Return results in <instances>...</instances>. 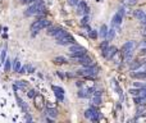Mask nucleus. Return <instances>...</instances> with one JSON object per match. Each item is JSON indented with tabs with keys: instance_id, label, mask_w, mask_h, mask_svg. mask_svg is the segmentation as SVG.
<instances>
[{
	"instance_id": "obj_1",
	"label": "nucleus",
	"mask_w": 146,
	"mask_h": 123,
	"mask_svg": "<svg viewBox=\"0 0 146 123\" xmlns=\"http://www.w3.org/2000/svg\"><path fill=\"white\" fill-rule=\"evenodd\" d=\"M44 12H45V5L42 4L41 0H38V1L32 3V4L27 8V10L24 12V14L27 15V17H30V15H38Z\"/></svg>"
},
{
	"instance_id": "obj_2",
	"label": "nucleus",
	"mask_w": 146,
	"mask_h": 123,
	"mask_svg": "<svg viewBox=\"0 0 146 123\" xmlns=\"http://www.w3.org/2000/svg\"><path fill=\"white\" fill-rule=\"evenodd\" d=\"M49 26H50V20L45 19V18H41V19H38V20H35V22L31 24V31H32L33 33H37L38 31L44 30V28H48Z\"/></svg>"
},
{
	"instance_id": "obj_3",
	"label": "nucleus",
	"mask_w": 146,
	"mask_h": 123,
	"mask_svg": "<svg viewBox=\"0 0 146 123\" xmlns=\"http://www.w3.org/2000/svg\"><path fill=\"white\" fill-rule=\"evenodd\" d=\"M87 53V50L83 48V46H79V45H73L69 48V55L71 56H81V55H85Z\"/></svg>"
},
{
	"instance_id": "obj_4",
	"label": "nucleus",
	"mask_w": 146,
	"mask_h": 123,
	"mask_svg": "<svg viewBox=\"0 0 146 123\" xmlns=\"http://www.w3.org/2000/svg\"><path fill=\"white\" fill-rule=\"evenodd\" d=\"M96 73H97L96 68H95L94 65H91V67H83V68L78 69L76 74L77 76H83V77H91Z\"/></svg>"
},
{
	"instance_id": "obj_5",
	"label": "nucleus",
	"mask_w": 146,
	"mask_h": 123,
	"mask_svg": "<svg viewBox=\"0 0 146 123\" xmlns=\"http://www.w3.org/2000/svg\"><path fill=\"white\" fill-rule=\"evenodd\" d=\"M135 48H136V42L135 41H127V42L123 45V48H122V54H123V56L124 55H129V54H132V51L135 50Z\"/></svg>"
},
{
	"instance_id": "obj_6",
	"label": "nucleus",
	"mask_w": 146,
	"mask_h": 123,
	"mask_svg": "<svg viewBox=\"0 0 146 123\" xmlns=\"http://www.w3.org/2000/svg\"><path fill=\"white\" fill-rule=\"evenodd\" d=\"M56 42H58L59 45H73L76 41H74V38H73V36H72V35L65 33V35H64L61 38L56 40Z\"/></svg>"
},
{
	"instance_id": "obj_7",
	"label": "nucleus",
	"mask_w": 146,
	"mask_h": 123,
	"mask_svg": "<svg viewBox=\"0 0 146 123\" xmlns=\"http://www.w3.org/2000/svg\"><path fill=\"white\" fill-rule=\"evenodd\" d=\"M33 102H35V106L37 108V109H42L44 106H45V99H44V96L42 95H40V94H36L35 95V97H33Z\"/></svg>"
},
{
	"instance_id": "obj_8",
	"label": "nucleus",
	"mask_w": 146,
	"mask_h": 123,
	"mask_svg": "<svg viewBox=\"0 0 146 123\" xmlns=\"http://www.w3.org/2000/svg\"><path fill=\"white\" fill-rule=\"evenodd\" d=\"M102 51V56H104L105 59H112L113 55H114L115 53H117V48L115 46H108L106 49H104Z\"/></svg>"
},
{
	"instance_id": "obj_9",
	"label": "nucleus",
	"mask_w": 146,
	"mask_h": 123,
	"mask_svg": "<svg viewBox=\"0 0 146 123\" xmlns=\"http://www.w3.org/2000/svg\"><path fill=\"white\" fill-rule=\"evenodd\" d=\"M77 13L78 14H87L89 13V8H87V4L85 1L78 3V5H77Z\"/></svg>"
},
{
	"instance_id": "obj_10",
	"label": "nucleus",
	"mask_w": 146,
	"mask_h": 123,
	"mask_svg": "<svg viewBox=\"0 0 146 123\" xmlns=\"http://www.w3.org/2000/svg\"><path fill=\"white\" fill-rule=\"evenodd\" d=\"M122 19H123V14L120 12H117L114 14V17H113V19H112L113 27H115V26H119L120 23H122Z\"/></svg>"
},
{
	"instance_id": "obj_11",
	"label": "nucleus",
	"mask_w": 146,
	"mask_h": 123,
	"mask_svg": "<svg viewBox=\"0 0 146 123\" xmlns=\"http://www.w3.org/2000/svg\"><path fill=\"white\" fill-rule=\"evenodd\" d=\"M51 89H53L54 94H55V96L58 97L59 100H64V90L61 89V87H58V86H51Z\"/></svg>"
},
{
	"instance_id": "obj_12",
	"label": "nucleus",
	"mask_w": 146,
	"mask_h": 123,
	"mask_svg": "<svg viewBox=\"0 0 146 123\" xmlns=\"http://www.w3.org/2000/svg\"><path fill=\"white\" fill-rule=\"evenodd\" d=\"M112 59H113V62H114L115 64H118V65H119V64L123 62V54H122V51H118L117 50V53L113 55Z\"/></svg>"
},
{
	"instance_id": "obj_13",
	"label": "nucleus",
	"mask_w": 146,
	"mask_h": 123,
	"mask_svg": "<svg viewBox=\"0 0 146 123\" xmlns=\"http://www.w3.org/2000/svg\"><path fill=\"white\" fill-rule=\"evenodd\" d=\"M131 77L135 79H146V72H132Z\"/></svg>"
},
{
	"instance_id": "obj_14",
	"label": "nucleus",
	"mask_w": 146,
	"mask_h": 123,
	"mask_svg": "<svg viewBox=\"0 0 146 123\" xmlns=\"http://www.w3.org/2000/svg\"><path fill=\"white\" fill-rule=\"evenodd\" d=\"M133 15H135V18L137 20H142L143 18L146 17V13L143 12V10H141V9H137V10H135V12H133Z\"/></svg>"
},
{
	"instance_id": "obj_15",
	"label": "nucleus",
	"mask_w": 146,
	"mask_h": 123,
	"mask_svg": "<svg viewBox=\"0 0 146 123\" xmlns=\"http://www.w3.org/2000/svg\"><path fill=\"white\" fill-rule=\"evenodd\" d=\"M136 113L137 115H145L146 114V104H138L136 105Z\"/></svg>"
},
{
	"instance_id": "obj_16",
	"label": "nucleus",
	"mask_w": 146,
	"mask_h": 123,
	"mask_svg": "<svg viewBox=\"0 0 146 123\" xmlns=\"http://www.w3.org/2000/svg\"><path fill=\"white\" fill-rule=\"evenodd\" d=\"M112 85H113V87H114V90L118 92V95H119V97L122 99L123 97V94H122V90H120V87H119V85H118V82L115 81V79H112Z\"/></svg>"
},
{
	"instance_id": "obj_17",
	"label": "nucleus",
	"mask_w": 146,
	"mask_h": 123,
	"mask_svg": "<svg viewBox=\"0 0 146 123\" xmlns=\"http://www.w3.org/2000/svg\"><path fill=\"white\" fill-rule=\"evenodd\" d=\"M108 31H109V28H108V26H106V24H102L101 27H100V33H99V35L101 36L102 38H106Z\"/></svg>"
},
{
	"instance_id": "obj_18",
	"label": "nucleus",
	"mask_w": 146,
	"mask_h": 123,
	"mask_svg": "<svg viewBox=\"0 0 146 123\" xmlns=\"http://www.w3.org/2000/svg\"><path fill=\"white\" fill-rule=\"evenodd\" d=\"M91 102H92V105H96V106L101 105V95H94Z\"/></svg>"
},
{
	"instance_id": "obj_19",
	"label": "nucleus",
	"mask_w": 146,
	"mask_h": 123,
	"mask_svg": "<svg viewBox=\"0 0 146 123\" xmlns=\"http://www.w3.org/2000/svg\"><path fill=\"white\" fill-rule=\"evenodd\" d=\"M48 115L51 118H56L58 117V110H56V108H48Z\"/></svg>"
},
{
	"instance_id": "obj_20",
	"label": "nucleus",
	"mask_w": 146,
	"mask_h": 123,
	"mask_svg": "<svg viewBox=\"0 0 146 123\" xmlns=\"http://www.w3.org/2000/svg\"><path fill=\"white\" fill-rule=\"evenodd\" d=\"M53 62L55 64H59V65H61V64H65L67 63V59L64 58V56H55V58L53 59Z\"/></svg>"
},
{
	"instance_id": "obj_21",
	"label": "nucleus",
	"mask_w": 146,
	"mask_h": 123,
	"mask_svg": "<svg viewBox=\"0 0 146 123\" xmlns=\"http://www.w3.org/2000/svg\"><path fill=\"white\" fill-rule=\"evenodd\" d=\"M15 86H17L19 90H24V89H27V82L26 81H15Z\"/></svg>"
},
{
	"instance_id": "obj_22",
	"label": "nucleus",
	"mask_w": 146,
	"mask_h": 123,
	"mask_svg": "<svg viewBox=\"0 0 146 123\" xmlns=\"http://www.w3.org/2000/svg\"><path fill=\"white\" fill-rule=\"evenodd\" d=\"M65 33H67V32L63 30V28H59V31L55 33V35H54V38H55V40H59V38H61L64 35H65Z\"/></svg>"
},
{
	"instance_id": "obj_23",
	"label": "nucleus",
	"mask_w": 146,
	"mask_h": 123,
	"mask_svg": "<svg viewBox=\"0 0 146 123\" xmlns=\"http://www.w3.org/2000/svg\"><path fill=\"white\" fill-rule=\"evenodd\" d=\"M19 69H20V62H19V59H15V60L13 62V71L19 72Z\"/></svg>"
},
{
	"instance_id": "obj_24",
	"label": "nucleus",
	"mask_w": 146,
	"mask_h": 123,
	"mask_svg": "<svg viewBox=\"0 0 146 123\" xmlns=\"http://www.w3.org/2000/svg\"><path fill=\"white\" fill-rule=\"evenodd\" d=\"M114 35H115V30H114V28H110V30L108 31L106 40H108V41H112V40H113V37H114Z\"/></svg>"
},
{
	"instance_id": "obj_25",
	"label": "nucleus",
	"mask_w": 146,
	"mask_h": 123,
	"mask_svg": "<svg viewBox=\"0 0 146 123\" xmlns=\"http://www.w3.org/2000/svg\"><path fill=\"white\" fill-rule=\"evenodd\" d=\"M59 28L60 27H50L49 26V30H48V35H50V36H54L56 32L59 31Z\"/></svg>"
},
{
	"instance_id": "obj_26",
	"label": "nucleus",
	"mask_w": 146,
	"mask_h": 123,
	"mask_svg": "<svg viewBox=\"0 0 146 123\" xmlns=\"http://www.w3.org/2000/svg\"><path fill=\"white\" fill-rule=\"evenodd\" d=\"M17 101H18V104H19V106L23 109V112H27L28 108H27V105L24 104V101H23L22 99H19V97H17Z\"/></svg>"
},
{
	"instance_id": "obj_27",
	"label": "nucleus",
	"mask_w": 146,
	"mask_h": 123,
	"mask_svg": "<svg viewBox=\"0 0 146 123\" xmlns=\"http://www.w3.org/2000/svg\"><path fill=\"white\" fill-rule=\"evenodd\" d=\"M89 89H86V90H79L78 91V96L79 97H87L89 96Z\"/></svg>"
},
{
	"instance_id": "obj_28",
	"label": "nucleus",
	"mask_w": 146,
	"mask_h": 123,
	"mask_svg": "<svg viewBox=\"0 0 146 123\" xmlns=\"http://www.w3.org/2000/svg\"><path fill=\"white\" fill-rule=\"evenodd\" d=\"M141 64H142V63H141V62H135V63H133L132 65H131V71H132V72L137 71V69L140 68V65H141Z\"/></svg>"
},
{
	"instance_id": "obj_29",
	"label": "nucleus",
	"mask_w": 146,
	"mask_h": 123,
	"mask_svg": "<svg viewBox=\"0 0 146 123\" xmlns=\"http://www.w3.org/2000/svg\"><path fill=\"white\" fill-rule=\"evenodd\" d=\"M4 63H5V65H4V69H5V71H9V69L10 68H12V62H10V59H5V62H4Z\"/></svg>"
},
{
	"instance_id": "obj_30",
	"label": "nucleus",
	"mask_w": 146,
	"mask_h": 123,
	"mask_svg": "<svg viewBox=\"0 0 146 123\" xmlns=\"http://www.w3.org/2000/svg\"><path fill=\"white\" fill-rule=\"evenodd\" d=\"M138 50L140 51H146V40L141 41L140 45H138Z\"/></svg>"
},
{
	"instance_id": "obj_31",
	"label": "nucleus",
	"mask_w": 146,
	"mask_h": 123,
	"mask_svg": "<svg viewBox=\"0 0 146 123\" xmlns=\"http://www.w3.org/2000/svg\"><path fill=\"white\" fill-rule=\"evenodd\" d=\"M5 59H7V49H3L1 50V55H0V60H1V63H4Z\"/></svg>"
},
{
	"instance_id": "obj_32",
	"label": "nucleus",
	"mask_w": 146,
	"mask_h": 123,
	"mask_svg": "<svg viewBox=\"0 0 146 123\" xmlns=\"http://www.w3.org/2000/svg\"><path fill=\"white\" fill-rule=\"evenodd\" d=\"M89 32H90V37H91V38H96L97 36H99V33H97L96 30H90Z\"/></svg>"
},
{
	"instance_id": "obj_33",
	"label": "nucleus",
	"mask_w": 146,
	"mask_h": 123,
	"mask_svg": "<svg viewBox=\"0 0 146 123\" xmlns=\"http://www.w3.org/2000/svg\"><path fill=\"white\" fill-rule=\"evenodd\" d=\"M138 92H140V89H137V87H135V89H131V90H129V94L133 95V96H138Z\"/></svg>"
},
{
	"instance_id": "obj_34",
	"label": "nucleus",
	"mask_w": 146,
	"mask_h": 123,
	"mask_svg": "<svg viewBox=\"0 0 146 123\" xmlns=\"http://www.w3.org/2000/svg\"><path fill=\"white\" fill-rule=\"evenodd\" d=\"M108 46H109V41H108V40L102 41V42L100 44V49H101V50H104V49H106Z\"/></svg>"
},
{
	"instance_id": "obj_35",
	"label": "nucleus",
	"mask_w": 146,
	"mask_h": 123,
	"mask_svg": "<svg viewBox=\"0 0 146 123\" xmlns=\"http://www.w3.org/2000/svg\"><path fill=\"white\" fill-rule=\"evenodd\" d=\"M87 23H89V15L86 14L83 18H82V20H81V24H82V26H86Z\"/></svg>"
},
{
	"instance_id": "obj_36",
	"label": "nucleus",
	"mask_w": 146,
	"mask_h": 123,
	"mask_svg": "<svg viewBox=\"0 0 146 123\" xmlns=\"http://www.w3.org/2000/svg\"><path fill=\"white\" fill-rule=\"evenodd\" d=\"M133 86L137 87V89H142V87H145V83H142V82H133Z\"/></svg>"
},
{
	"instance_id": "obj_37",
	"label": "nucleus",
	"mask_w": 146,
	"mask_h": 123,
	"mask_svg": "<svg viewBox=\"0 0 146 123\" xmlns=\"http://www.w3.org/2000/svg\"><path fill=\"white\" fill-rule=\"evenodd\" d=\"M35 95H36L35 90H28V92H27V96L28 97H32V99H33V97H35Z\"/></svg>"
},
{
	"instance_id": "obj_38",
	"label": "nucleus",
	"mask_w": 146,
	"mask_h": 123,
	"mask_svg": "<svg viewBox=\"0 0 146 123\" xmlns=\"http://www.w3.org/2000/svg\"><path fill=\"white\" fill-rule=\"evenodd\" d=\"M35 72V67L33 65H27V73H33Z\"/></svg>"
},
{
	"instance_id": "obj_39",
	"label": "nucleus",
	"mask_w": 146,
	"mask_h": 123,
	"mask_svg": "<svg viewBox=\"0 0 146 123\" xmlns=\"http://www.w3.org/2000/svg\"><path fill=\"white\" fill-rule=\"evenodd\" d=\"M18 73H27V65L20 67V69H19V72H18Z\"/></svg>"
},
{
	"instance_id": "obj_40",
	"label": "nucleus",
	"mask_w": 146,
	"mask_h": 123,
	"mask_svg": "<svg viewBox=\"0 0 146 123\" xmlns=\"http://www.w3.org/2000/svg\"><path fill=\"white\" fill-rule=\"evenodd\" d=\"M79 0H69V4L71 5H78Z\"/></svg>"
},
{
	"instance_id": "obj_41",
	"label": "nucleus",
	"mask_w": 146,
	"mask_h": 123,
	"mask_svg": "<svg viewBox=\"0 0 146 123\" xmlns=\"http://www.w3.org/2000/svg\"><path fill=\"white\" fill-rule=\"evenodd\" d=\"M46 106H48V108H55V105H54L53 102L49 101V102H46Z\"/></svg>"
},
{
	"instance_id": "obj_42",
	"label": "nucleus",
	"mask_w": 146,
	"mask_h": 123,
	"mask_svg": "<svg viewBox=\"0 0 146 123\" xmlns=\"http://www.w3.org/2000/svg\"><path fill=\"white\" fill-rule=\"evenodd\" d=\"M126 3H127V4H129V5H133L136 3V0H126Z\"/></svg>"
},
{
	"instance_id": "obj_43",
	"label": "nucleus",
	"mask_w": 146,
	"mask_h": 123,
	"mask_svg": "<svg viewBox=\"0 0 146 123\" xmlns=\"http://www.w3.org/2000/svg\"><path fill=\"white\" fill-rule=\"evenodd\" d=\"M141 33H142L143 36H146V26H143V28L141 30Z\"/></svg>"
},
{
	"instance_id": "obj_44",
	"label": "nucleus",
	"mask_w": 146,
	"mask_h": 123,
	"mask_svg": "<svg viewBox=\"0 0 146 123\" xmlns=\"http://www.w3.org/2000/svg\"><path fill=\"white\" fill-rule=\"evenodd\" d=\"M26 120H30V122H31V120H32V118L28 117V115H27V117H26Z\"/></svg>"
},
{
	"instance_id": "obj_45",
	"label": "nucleus",
	"mask_w": 146,
	"mask_h": 123,
	"mask_svg": "<svg viewBox=\"0 0 146 123\" xmlns=\"http://www.w3.org/2000/svg\"><path fill=\"white\" fill-rule=\"evenodd\" d=\"M145 63H146V58H145Z\"/></svg>"
}]
</instances>
